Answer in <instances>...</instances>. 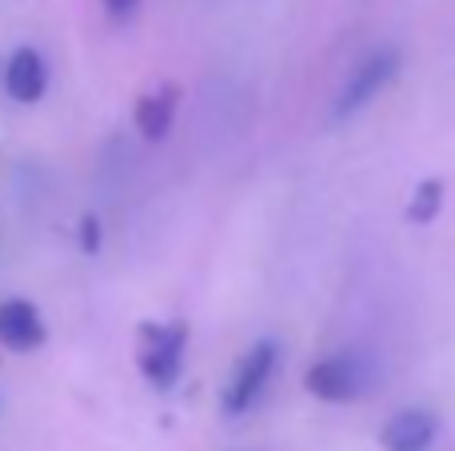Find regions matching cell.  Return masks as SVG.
I'll return each instance as SVG.
<instances>
[{
  "label": "cell",
  "instance_id": "obj_1",
  "mask_svg": "<svg viewBox=\"0 0 455 451\" xmlns=\"http://www.w3.org/2000/svg\"><path fill=\"white\" fill-rule=\"evenodd\" d=\"M184 352H188V324L184 320H144L136 328V368L156 392H172L184 372Z\"/></svg>",
  "mask_w": 455,
  "mask_h": 451
},
{
  "label": "cell",
  "instance_id": "obj_2",
  "mask_svg": "<svg viewBox=\"0 0 455 451\" xmlns=\"http://www.w3.org/2000/svg\"><path fill=\"white\" fill-rule=\"evenodd\" d=\"M275 364H280V344L275 340H259V344H251V348L243 352L240 364L232 368V380H228L224 400H220L228 420H240L243 412L256 407V400L264 396L267 380H272Z\"/></svg>",
  "mask_w": 455,
  "mask_h": 451
},
{
  "label": "cell",
  "instance_id": "obj_3",
  "mask_svg": "<svg viewBox=\"0 0 455 451\" xmlns=\"http://www.w3.org/2000/svg\"><path fill=\"white\" fill-rule=\"evenodd\" d=\"M304 388L323 404H355L371 392V368L360 356H328L315 360L304 376Z\"/></svg>",
  "mask_w": 455,
  "mask_h": 451
},
{
  "label": "cell",
  "instance_id": "obj_4",
  "mask_svg": "<svg viewBox=\"0 0 455 451\" xmlns=\"http://www.w3.org/2000/svg\"><path fill=\"white\" fill-rule=\"evenodd\" d=\"M395 72H400V56H395L392 48H379V52H371L363 64H355L347 84H344V92L336 96L331 120H352L363 104H371L387 84H392Z\"/></svg>",
  "mask_w": 455,
  "mask_h": 451
},
{
  "label": "cell",
  "instance_id": "obj_5",
  "mask_svg": "<svg viewBox=\"0 0 455 451\" xmlns=\"http://www.w3.org/2000/svg\"><path fill=\"white\" fill-rule=\"evenodd\" d=\"M44 340H48V328H44V316L36 312V304L28 300L0 304V344L8 352L24 356V352H36Z\"/></svg>",
  "mask_w": 455,
  "mask_h": 451
},
{
  "label": "cell",
  "instance_id": "obj_6",
  "mask_svg": "<svg viewBox=\"0 0 455 451\" xmlns=\"http://www.w3.org/2000/svg\"><path fill=\"white\" fill-rule=\"evenodd\" d=\"M435 431H440V423H435L432 412H424V407H403V412H395L392 420L384 423L379 447L384 451H432Z\"/></svg>",
  "mask_w": 455,
  "mask_h": 451
},
{
  "label": "cell",
  "instance_id": "obj_7",
  "mask_svg": "<svg viewBox=\"0 0 455 451\" xmlns=\"http://www.w3.org/2000/svg\"><path fill=\"white\" fill-rule=\"evenodd\" d=\"M180 96H184V88L168 80L156 92H144L140 100H136L132 124L148 144H160L168 136V128H172V120H176V108H180Z\"/></svg>",
  "mask_w": 455,
  "mask_h": 451
},
{
  "label": "cell",
  "instance_id": "obj_8",
  "mask_svg": "<svg viewBox=\"0 0 455 451\" xmlns=\"http://www.w3.org/2000/svg\"><path fill=\"white\" fill-rule=\"evenodd\" d=\"M4 88L16 104H36L48 88V64L36 48H16L8 56V68H4Z\"/></svg>",
  "mask_w": 455,
  "mask_h": 451
},
{
  "label": "cell",
  "instance_id": "obj_9",
  "mask_svg": "<svg viewBox=\"0 0 455 451\" xmlns=\"http://www.w3.org/2000/svg\"><path fill=\"white\" fill-rule=\"evenodd\" d=\"M443 196H448V184L440 180V176H427V180H419L416 184V192H411V200H408V224H432L435 216L443 212Z\"/></svg>",
  "mask_w": 455,
  "mask_h": 451
},
{
  "label": "cell",
  "instance_id": "obj_10",
  "mask_svg": "<svg viewBox=\"0 0 455 451\" xmlns=\"http://www.w3.org/2000/svg\"><path fill=\"white\" fill-rule=\"evenodd\" d=\"M80 252H88V256L100 252V220L92 212L80 216Z\"/></svg>",
  "mask_w": 455,
  "mask_h": 451
},
{
  "label": "cell",
  "instance_id": "obj_11",
  "mask_svg": "<svg viewBox=\"0 0 455 451\" xmlns=\"http://www.w3.org/2000/svg\"><path fill=\"white\" fill-rule=\"evenodd\" d=\"M104 8H108L112 20H132L136 8H140V0H104Z\"/></svg>",
  "mask_w": 455,
  "mask_h": 451
}]
</instances>
